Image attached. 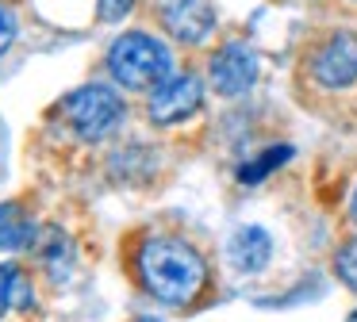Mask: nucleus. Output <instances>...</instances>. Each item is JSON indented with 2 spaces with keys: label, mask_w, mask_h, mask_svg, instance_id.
Instances as JSON below:
<instances>
[{
  "label": "nucleus",
  "mask_w": 357,
  "mask_h": 322,
  "mask_svg": "<svg viewBox=\"0 0 357 322\" xmlns=\"http://www.w3.org/2000/svg\"><path fill=\"white\" fill-rule=\"evenodd\" d=\"M200 100H204V84L196 81L192 73L165 77V81L150 92V104H146L150 123H158V127H173V123L188 119V115L200 107Z\"/></svg>",
  "instance_id": "nucleus-4"
},
{
  "label": "nucleus",
  "mask_w": 357,
  "mask_h": 322,
  "mask_svg": "<svg viewBox=\"0 0 357 322\" xmlns=\"http://www.w3.org/2000/svg\"><path fill=\"white\" fill-rule=\"evenodd\" d=\"M311 73L323 89H349L357 81V31H334L319 46Z\"/></svg>",
  "instance_id": "nucleus-5"
},
{
  "label": "nucleus",
  "mask_w": 357,
  "mask_h": 322,
  "mask_svg": "<svg viewBox=\"0 0 357 322\" xmlns=\"http://www.w3.org/2000/svg\"><path fill=\"white\" fill-rule=\"evenodd\" d=\"M346 322H357V311H349V319Z\"/></svg>",
  "instance_id": "nucleus-16"
},
{
  "label": "nucleus",
  "mask_w": 357,
  "mask_h": 322,
  "mask_svg": "<svg viewBox=\"0 0 357 322\" xmlns=\"http://www.w3.org/2000/svg\"><path fill=\"white\" fill-rule=\"evenodd\" d=\"M273 257V238L261 227H238L227 242V261L234 273H261Z\"/></svg>",
  "instance_id": "nucleus-8"
},
{
  "label": "nucleus",
  "mask_w": 357,
  "mask_h": 322,
  "mask_svg": "<svg viewBox=\"0 0 357 322\" xmlns=\"http://www.w3.org/2000/svg\"><path fill=\"white\" fill-rule=\"evenodd\" d=\"M169 50L162 38L146 35V31H127L112 43L108 50V73L127 89H146V84H162L169 77Z\"/></svg>",
  "instance_id": "nucleus-2"
},
{
  "label": "nucleus",
  "mask_w": 357,
  "mask_h": 322,
  "mask_svg": "<svg viewBox=\"0 0 357 322\" xmlns=\"http://www.w3.org/2000/svg\"><path fill=\"white\" fill-rule=\"evenodd\" d=\"M211 84L219 96H242L254 89L257 81V54L250 43H227L223 50L211 58Z\"/></svg>",
  "instance_id": "nucleus-6"
},
{
  "label": "nucleus",
  "mask_w": 357,
  "mask_h": 322,
  "mask_svg": "<svg viewBox=\"0 0 357 322\" xmlns=\"http://www.w3.org/2000/svg\"><path fill=\"white\" fill-rule=\"evenodd\" d=\"M16 31H20V15H16V8L0 0V54H4V50L12 46V38H16Z\"/></svg>",
  "instance_id": "nucleus-12"
},
{
  "label": "nucleus",
  "mask_w": 357,
  "mask_h": 322,
  "mask_svg": "<svg viewBox=\"0 0 357 322\" xmlns=\"http://www.w3.org/2000/svg\"><path fill=\"white\" fill-rule=\"evenodd\" d=\"M66 119H70V127L77 130L81 138H104L108 130L119 127V119H123V100H119L116 89H108V84H85V89L70 92L62 104Z\"/></svg>",
  "instance_id": "nucleus-3"
},
{
  "label": "nucleus",
  "mask_w": 357,
  "mask_h": 322,
  "mask_svg": "<svg viewBox=\"0 0 357 322\" xmlns=\"http://www.w3.org/2000/svg\"><path fill=\"white\" fill-rule=\"evenodd\" d=\"M349 211H354V219H357V188H354V199H349Z\"/></svg>",
  "instance_id": "nucleus-15"
},
{
  "label": "nucleus",
  "mask_w": 357,
  "mask_h": 322,
  "mask_svg": "<svg viewBox=\"0 0 357 322\" xmlns=\"http://www.w3.org/2000/svg\"><path fill=\"white\" fill-rule=\"evenodd\" d=\"M16 284H20V273L12 265H0V314L16 303Z\"/></svg>",
  "instance_id": "nucleus-13"
},
{
  "label": "nucleus",
  "mask_w": 357,
  "mask_h": 322,
  "mask_svg": "<svg viewBox=\"0 0 357 322\" xmlns=\"http://www.w3.org/2000/svg\"><path fill=\"white\" fill-rule=\"evenodd\" d=\"M288 158H292V146H269L265 153H257L254 161H246V165L238 169V181H242V184H257V181H265V176H269L277 165H284Z\"/></svg>",
  "instance_id": "nucleus-10"
},
{
  "label": "nucleus",
  "mask_w": 357,
  "mask_h": 322,
  "mask_svg": "<svg viewBox=\"0 0 357 322\" xmlns=\"http://www.w3.org/2000/svg\"><path fill=\"white\" fill-rule=\"evenodd\" d=\"M338 276L349 284V288H357V238L338 250Z\"/></svg>",
  "instance_id": "nucleus-11"
},
{
  "label": "nucleus",
  "mask_w": 357,
  "mask_h": 322,
  "mask_svg": "<svg viewBox=\"0 0 357 322\" xmlns=\"http://www.w3.org/2000/svg\"><path fill=\"white\" fill-rule=\"evenodd\" d=\"M162 23L177 43H204L215 31V4L211 0H165Z\"/></svg>",
  "instance_id": "nucleus-7"
},
{
  "label": "nucleus",
  "mask_w": 357,
  "mask_h": 322,
  "mask_svg": "<svg viewBox=\"0 0 357 322\" xmlns=\"http://www.w3.org/2000/svg\"><path fill=\"white\" fill-rule=\"evenodd\" d=\"M96 8H100V20L104 23H119L135 8V0H96Z\"/></svg>",
  "instance_id": "nucleus-14"
},
{
  "label": "nucleus",
  "mask_w": 357,
  "mask_h": 322,
  "mask_svg": "<svg viewBox=\"0 0 357 322\" xmlns=\"http://www.w3.org/2000/svg\"><path fill=\"white\" fill-rule=\"evenodd\" d=\"M139 322H158V319H139Z\"/></svg>",
  "instance_id": "nucleus-17"
},
{
  "label": "nucleus",
  "mask_w": 357,
  "mask_h": 322,
  "mask_svg": "<svg viewBox=\"0 0 357 322\" xmlns=\"http://www.w3.org/2000/svg\"><path fill=\"white\" fill-rule=\"evenodd\" d=\"M35 238V222L20 204H0V250H20Z\"/></svg>",
  "instance_id": "nucleus-9"
},
{
  "label": "nucleus",
  "mask_w": 357,
  "mask_h": 322,
  "mask_svg": "<svg viewBox=\"0 0 357 322\" xmlns=\"http://www.w3.org/2000/svg\"><path fill=\"white\" fill-rule=\"evenodd\" d=\"M139 276L146 284V291L154 299L169 307L192 303L208 284V265L204 257L185 242V238H169V234H154L139 245Z\"/></svg>",
  "instance_id": "nucleus-1"
}]
</instances>
